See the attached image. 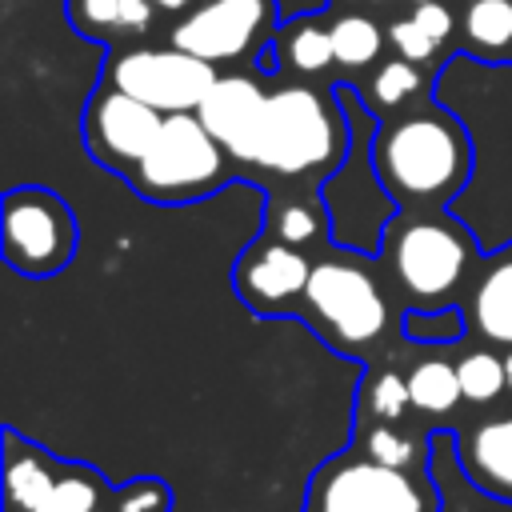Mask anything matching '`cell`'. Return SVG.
I'll use <instances>...</instances> for the list:
<instances>
[{
	"instance_id": "1",
	"label": "cell",
	"mask_w": 512,
	"mask_h": 512,
	"mask_svg": "<svg viewBox=\"0 0 512 512\" xmlns=\"http://www.w3.org/2000/svg\"><path fill=\"white\" fill-rule=\"evenodd\" d=\"M432 96L452 108L472 136V180L452 212L472 228L484 256L512 248V60L492 64L452 52L436 76Z\"/></svg>"
},
{
	"instance_id": "2",
	"label": "cell",
	"mask_w": 512,
	"mask_h": 512,
	"mask_svg": "<svg viewBox=\"0 0 512 512\" xmlns=\"http://www.w3.org/2000/svg\"><path fill=\"white\" fill-rule=\"evenodd\" d=\"M348 116L332 88L312 80H280L268 88L256 128L248 136L240 172H264L280 188H320L348 156Z\"/></svg>"
},
{
	"instance_id": "3",
	"label": "cell",
	"mask_w": 512,
	"mask_h": 512,
	"mask_svg": "<svg viewBox=\"0 0 512 512\" xmlns=\"http://www.w3.org/2000/svg\"><path fill=\"white\" fill-rule=\"evenodd\" d=\"M372 160L400 208H452L472 180L476 152L468 124L424 96L376 124Z\"/></svg>"
},
{
	"instance_id": "4",
	"label": "cell",
	"mask_w": 512,
	"mask_h": 512,
	"mask_svg": "<svg viewBox=\"0 0 512 512\" xmlns=\"http://www.w3.org/2000/svg\"><path fill=\"white\" fill-rule=\"evenodd\" d=\"M380 260L404 308H440L460 296L484 252L452 208H400L384 232Z\"/></svg>"
},
{
	"instance_id": "5",
	"label": "cell",
	"mask_w": 512,
	"mask_h": 512,
	"mask_svg": "<svg viewBox=\"0 0 512 512\" xmlns=\"http://www.w3.org/2000/svg\"><path fill=\"white\" fill-rule=\"evenodd\" d=\"M336 100L348 116L352 140H348V156L340 160V168L320 184V200H324L328 220H332V248L380 256L384 232H388L392 216L400 212L392 192L380 184V172L372 160V136H376L380 120L364 104L360 88L348 80L336 84Z\"/></svg>"
},
{
	"instance_id": "6",
	"label": "cell",
	"mask_w": 512,
	"mask_h": 512,
	"mask_svg": "<svg viewBox=\"0 0 512 512\" xmlns=\"http://www.w3.org/2000/svg\"><path fill=\"white\" fill-rule=\"evenodd\" d=\"M368 260L372 256L344 248L312 256V280L300 304V316L316 328V336L348 356H364L368 348H376L392 324L384 284Z\"/></svg>"
},
{
	"instance_id": "7",
	"label": "cell",
	"mask_w": 512,
	"mask_h": 512,
	"mask_svg": "<svg viewBox=\"0 0 512 512\" xmlns=\"http://www.w3.org/2000/svg\"><path fill=\"white\" fill-rule=\"evenodd\" d=\"M232 176V156L204 128V120L196 112H172L124 180L148 204H192L220 192Z\"/></svg>"
},
{
	"instance_id": "8",
	"label": "cell",
	"mask_w": 512,
	"mask_h": 512,
	"mask_svg": "<svg viewBox=\"0 0 512 512\" xmlns=\"http://www.w3.org/2000/svg\"><path fill=\"white\" fill-rule=\"evenodd\" d=\"M304 500H324L356 512H440L444 496L432 468H392L360 448H344L328 456L312 480Z\"/></svg>"
},
{
	"instance_id": "9",
	"label": "cell",
	"mask_w": 512,
	"mask_h": 512,
	"mask_svg": "<svg viewBox=\"0 0 512 512\" xmlns=\"http://www.w3.org/2000/svg\"><path fill=\"white\" fill-rule=\"evenodd\" d=\"M76 244H80V228L60 192L40 188V184H20L4 192L0 252L12 272L28 280L56 276L72 264Z\"/></svg>"
},
{
	"instance_id": "10",
	"label": "cell",
	"mask_w": 512,
	"mask_h": 512,
	"mask_svg": "<svg viewBox=\"0 0 512 512\" xmlns=\"http://www.w3.org/2000/svg\"><path fill=\"white\" fill-rule=\"evenodd\" d=\"M104 80L144 100L148 108L172 116L196 112L220 80V68L176 44H120L104 56Z\"/></svg>"
},
{
	"instance_id": "11",
	"label": "cell",
	"mask_w": 512,
	"mask_h": 512,
	"mask_svg": "<svg viewBox=\"0 0 512 512\" xmlns=\"http://www.w3.org/2000/svg\"><path fill=\"white\" fill-rule=\"evenodd\" d=\"M280 28V4L276 0H200L192 12H184L168 44L208 60V64H240L260 56Z\"/></svg>"
},
{
	"instance_id": "12",
	"label": "cell",
	"mask_w": 512,
	"mask_h": 512,
	"mask_svg": "<svg viewBox=\"0 0 512 512\" xmlns=\"http://www.w3.org/2000/svg\"><path fill=\"white\" fill-rule=\"evenodd\" d=\"M164 124V112L148 108L144 100L128 96L124 88L108 84L100 76V84L88 92L84 100V116H80V136H84V152L116 172L120 180L144 160V152L152 148L156 132Z\"/></svg>"
},
{
	"instance_id": "13",
	"label": "cell",
	"mask_w": 512,
	"mask_h": 512,
	"mask_svg": "<svg viewBox=\"0 0 512 512\" xmlns=\"http://www.w3.org/2000/svg\"><path fill=\"white\" fill-rule=\"evenodd\" d=\"M312 280V256L276 236H256L232 264V288L256 316H300Z\"/></svg>"
},
{
	"instance_id": "14",
	"label": "cell",
	"mask_w": 512,
	"mask_h": 512,
	"mask_svg": "<svg viewBox=\"0 0 512 512\" xmlns=\"http://www.w3.org/2000/svg\"><path fill=\"white\" fill-rule=\"evenodd\" d=\"M452 436L468 484L488 500L512 504V412L460 424Z\"/></svg>"
},
{
	"instance_id": "15",
	"label": "cell",
	"mask_w": 512,
	"mask_h": 512,
	"mask_svg": "<svg viewBox=\"0 0 512 512\" xmlns=\"http://www.w3.org/2000/svg\"><path fill=\"white\" fill-rule=\"evenodd\" d=\"M264 80H268L264 72H220V80L212 84V92L196 108V116L224 144V152L232 156V164L244 156L248 136L256 128V116L264 108V96H268V84Z\"/></svg>"
},
{
	"instance_id": "16",
	"label": "cell",
	"mask_w": 512,
	"mask_h": 512,
	"mask_svg": "<svg viewBox=\"0 0 512 512\" xmlns=\"http://www.w3.org/2000/svg\"><path fill=\"white\" fill-rule=\"evenodd\" d=\"M328 68H336L332 52V24L320 20V12H300L292 20H280L272 44L256 56V72L272 76H296V80H320Z\"/></svg>"
},
{
	"instance_id": "17",
	"label": "cell",
	"mask_w": 512,
	"mask_h": 512,
	"mask_svg": "<svg viewBox=\"0 0 512 512\" xmlns=\"http://www.w3.org/2000/svg\"><path fill=\"white\" fill-rule=\"evenodd\" d=\"M460 308L468 316V336L504 352L512 348V252L508 248L484 256L480 272H472V284Z\"/></svg>"
},
{
	"instance_id": "18",
	"label": "cell",
	"mask_w": 512,
	"mask_h": 512,
	"mask_svg": "<svg viewBox=\"0 0 512 512\" xmlns=\"http://www.w3.org/2000/svg\"><path fill=\"white\" fill-rule=\"evenodd\" d=\"M60 456L48 448L24 440L16 428H4V508L8 512H36L56 476H60Z\"/></svg>"
},
{
	"instance_id": "19",
	"label": "cell",
	"mask_w": 512,
	"mask_h": 512,
	"mask_svg": "<svg viewBox=\"0 0 512 512\" xmlns=\"http://www.w3.org/2000/svg\"><path fill=\"white\" fill-rule=\"evenodd\" d=\"M264 232L296 244V248H312V244H332V220L328 208L320 200V188H284L268 200V216H264Z\"/></svg>"
},
{
	"instance_id": "20",
	"label": "cell",
	"mask_w": 512,
	"mask_h": 512,
	"mask_svg": "<svg viewBox=\"0 0 512 512\" xmlns=\"http://www.w3.org/2000/svg\"><path fill=\"white\" fill-rule=\"evenodd\" d=\"M476 60H512V0H468L460 12V48Z\"/></svg>"
},
{
	"instance_id": "21",
	"label": "cell",
	"mask_w": 512,
	"mask_h": 512,
	"mask_svg": "<svg viewBox=\"0 0 512 512\" xmlns=\"http://www.w3.org/2000/svg\"><path fill=\"white\" fill-rule=\"evenodd\" d=\"M420 68L424 64H412L404 56H392V60H384V64L372 68V76L364 80L360 96H364V104L372 108L376 120H384V116H392V112H400V108L432 96V80Z\"/></svg>"
},
{
	"instance_id": "22",
	"label": "cell",
	"mask_w": 512,
	"mask_h": 512,
	"mask_svg": "<svg viewBox=\"0 0 512 512\" xmlns=\"http://www.w3.org/2000/svg\"><path fill=\"white\" fill-rule=\"evenodd\" d=\"M112 496L116 484H108L96 468L80 460H64L48 500L36 512H112Z\"/></svg>"
},
{
	"instance_id": "23",
	"label": "cell",
	"mask_w": 512,
	"mask_h": 512,
	"mask_svg": "<svg viewBox=\"0 0 512 512\" xmlns=\"http://www.w3.org/2000/svg\"><path fill=\"white\" fill-rule=\"evenodd\" d=\"M328 24H332V52H336V68L340 72H364V68H372L380 60L388 32L380 28L376 16L348 8V12L332 16Z\"/></svg>"
},
{
	"instance_id": "24",
	"label": "cell",
	"mask_w": 512,
	"mask_h": 512,
	"mask_svg": "<svg viewBox=\"0 0 512 512\" xmlns=\"http://www.w3.org/2000/svg\"><path fill=\"white\" fill-rule=\"evenodd\" d=\"M408 396H412V408L416 412H424V416H448L456 404H464L456 364L452 360H440V356L416 360L408 368Z\"/></svg>"
},
{
	"instance_id": "25",
	"label": "cell",
	"mask_w": 512,
	"mask_h": 512,
	"mask_svg": "<svg viewBox=\"0 0 512 512\" xmlns=\"http://www.w3.org/2000/svg\"><path fill=\"white\" fill-rule=\"evenodd\" d=\"M412 408V396H408V372H396V368H372L364 376V388H360V400H356V428L360 424H400Z\"/></svg>"
},
{
	"instance_id": "26",
	"label": "cell",
	"mask_w": 512,
	"mask_h": 512,
	"mask_svg": "<svg viewBox=\"0 0 512 512\" xmlns=\"http://www.w3.org/2000/svg\"><path fill=\"white\" fill-rule=\"evenodd\" d=\"M456 376H460V392L464 404L472 408H492L504 392H508V364L496 348H472L456 360Z\"/></svg>"
},
{
	"instance_id": "27",
	"label": "cell",
	"mask_w": 512,
	"mask_h": 512,
	"mask_svg": "<svg viewBox=\"0 0 512 512\" xmlns=\"http://www.w3.org/2000/svg\"><path fill=\"white\" fill-rule=\"evenodd\" d=\"M400 336L408 344L424 348H452L468 336V316L460 304H440V308H404L400 316Z\"/></svg>"
},
{
	"instance_id": "28",
	"label": "cell",
	"mask_w": 512,
	"mask_h": 512,
	"mask_svg": "<svg viewBox=\"0 0 512 512\" xmlns=\"http://www.w3.org/2000/svg\"><path fill=\"white\" fill-rule=\"evenodd\" d=\"M356 448L380 464H392V468H428L432 432H428V444H416V436H408L396 424H360Z\"/></svg>"
},
{
	"instance_id": "29",
	"label": "cell",
	"mask_w": 512,
	"mask_h": 512,
	"mask_svg": "<svg viewBox=\"0 0 512 512\" xmlns=\"http://www.w3.org/2000/svg\"><path fill=\"white\" fill-rule=\"evenodd\" d=\"M120 4L124 0H64V16L84 40L120 48Z\"/></svg>"
},
{
	"instance_id": "30",
	"label": "cell",
	"mask_w": 512,
	"mask_h": 512,
	"mask_svg": "<svg viewBox=\"0 0 512 512\" xmlns=\"http://www.w3.org/2000/svg\"><path fill=\"white\" fill-rule=\"evenodd\" d=\"M112 512H172V488L160 476H136L116 484Z\"/></svg>"
},
{
	"instance_id": "31",
	"label": "cell",
	"mask_w": 512,
	"mask_h": 512,
	"mask_svg": "<svg viewBox=\"0 0 512 512\" xmlns=\"http://www.w3.org/2000/svg\"><path fill=\"white\" fill-rule=\"evenodd\" d=\"M388 48H392L396 56L412 60V64H428V60L440 56V44H436L412 16H400V20L388 24Z\"/></svg>"
},
{
	"instance_id": "32",
	"label": "cell",
	"mask_w": 512,
	"mask_h": 512,
	"mask_svg": "<svg viewBox=\"0 0 512 512\" xmlns=\"http://www.w3.org/2000/svg\"><path fill=\"white\" fill-rule=\"evenodd\" d=\"M440 48L456 36V12L444 4V0H432V4H412V12H408Z\"/></svg>"
},
{
	"instance_id": "33",
	"label": "cell",
	"mask_w": 512,
	"mask_h": 512,
	"mask_svg": "<svg viewBox=\"0 0 512 512\" xmlns=\"http://www.w3.org/2000/svg\"><path fill=\"white\" fill-rule=\"evenodd\" d=\"M156 4L152 0H124L120 4V44H132V40H140L152 24H156Z\"/></svg>"
},
{
	"instance_id": "34",
	"label": "cell",
	"mask_w": 512,
	"mask_h": 512,
	"mask_svg": "<svg viewBox=\"0 0 512 512\" xmlns=\"http://www.w3.org/2000/svg\"><path fill=\"white\" fill-rule=\"evenodd\" d=\"M152 4H156L160 16H184V12H192L200 0H152Z\"/></svg>"
},
{
	"instance_id": "35",
	"label": "cell",
	"mask_w": 512,
	"mask_h": 512,
	"mask_svg": "<svg viewBox=\"0 0 512 512\" xmlns=\"http://www.w3.org/2000/svg\"><path fill=\"white\" fill-rule=\"evenodd\" d=\"M304 512H356V508H340V504H324V500H304Z\"/></svg>"
},
{
	"instance_id": "36",
	"label": "cell",
	"mask_w": 512,
	"mask_h": 512,
	"mask_svg": "<svg viewBox=\"0 0 512 512\" xmlns=\"http://www.w3.org/2000/svg\"><path fill=\"white\" fill-rule=\"evenodd\" d=\"M504 364H508V396H512V348L504 352Z\"/></svg>"
},
{
	"instance_id": "37",
	"label": "cell",
	"mask_w": 512,
	"mask_h": 512,
	"mask_svg": "<svg viewBox=\"0 0 512 512\" xmlns=\"http://www.w3.org/2000/svg\"><path fill=\"white\" fill-rule=\"evenodd\" d=\"M340 4H384V0H340Z\"/></svg>"
},
{
	"instance_id": "38",
	"label": "cell",
	"mask_w": 512,
	"mask_h": 512,
	"mask_svg": "<svg viewBox=\"0 0 512 512\" xmlns=\"http://www.w3.org/2000/svg\"><path fill=\"white\" fill-rule=\"evenodd\" d=\"M412 4H432V0H412Z\"/></svg>"
},
{
	"instance_id": "39",
	"label": "cell",
	"mask_w": 512,
	"mask_h": 512,
	"mask_svg": "<svg viewBox=\"0 0 512 512\" xmlns=\"http://www.w3.org/2000/svg\"><path fill=\"white\" fill-rule=\"evenodd\" d=\"M508 252H512V248H508Z\"/></svg>"
}]
</instances>
